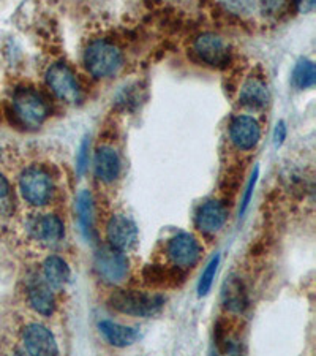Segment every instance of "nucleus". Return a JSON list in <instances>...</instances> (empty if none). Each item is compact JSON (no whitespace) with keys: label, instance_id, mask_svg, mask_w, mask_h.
<instances>
[{"label":"nucleus","instance_id":"1","mask_svg":"<svg viewBox=\"0 0 316 356\" xmlns=\"http://www.w3.org/2000/svg\"><path fill=\"white\" fill-rule=\"evenodd\" d=\"M109 304L114 311L130 317L149 318L157 315L165 306V298L158 293L138 290H117L109 296Z\"/></svg>","mask_w":316,"mask_h":356},{"label":"nucleus","instance_id":"2","mask_svg":"<svg viewBox=\"0 0 316 356\" xmlns=\"http://www.w3.org/2000/svg\"><path fill=\"white\" fill-rule=\"evenodd\" d=\"M19 192L26 203L42 208L51 203L56 186L53 176L43 166H28L19 177Z\"/></svg>","mask_w":316,"mask_h":356},{"label":"nucleus","instance_id":"3","mask_svg":"<svg viewBox=\"0 0 316 356\" xmlns=\"http://www.w3.org/2000/svg\"><path fill=\"white\" fill-rule=\"evenodd\" d=\"M122 62V51L105 40H97L85 48L84 65L94 78H108L117 73Z\"/></svg>","mask_w":316,"mask_h":356},{"label":"nucleus","instance_id":"4","mask_svg":"<svg viewBox=\"0 0 316 356\" xmlns=\"http://www.w3.org/2000/svg\"><path fill=\"white\" fill-rule=\"evenodd\" d=\"M13 114L19 124L28 129H37L49 116V106L37 90L31 88H19L13 94Z\"/></svg>","mask_w":316,"mask_h":356},{"label":"nucleus","instance_id":"5","mask_svg":"<svg viewBox=\"0 0 316 356\" xmlns=\"http://www.w3.org/2000/svg\"><path fill=\"white\" fill-rule=\"evenodd\" d=\"M94 268L97 275H99L103 282L108 285H119L128 275L130 263L122 250H117L114 247L108 245L97 250L94 258Z\"/></svg>","mask_w":316,"mask_h":356},{"label":"nucleus","instance_id":"6","mask_svg":"<svg viewBox=\"0 0 316 356\" xmlns=\"http://www.w3.org/2000/svg\"><path fill=\"white\" fill-rule=\"evenodd\" d=\"M46 83L57 99L63 103L76 105L83 100V90L76 79V74L67 64L57 62V64L51 65L46 72Z\"/></svg>","mask_w":316,"mask_h":356},{"label":"nucleus","instance_id":"7","mask_svg":"<svg viewBox=\"0 0 316 356\" xmlns=\"http://www.w3.org/2000/svg\"><path fill=\"white\" fill-rule=\"evenodd\" d=\"M166 255L176 268L190 269L199 261L203 255V247L193 234L179 233L166 244Z\"/></svg>","mask_w":316,"mask_h":356},{"label":"nucleus","instance_id":"8","mask_svg":"<svg viewBox=\"0 0 316 356\" xmlns=\"http://www.w3.org/2000/svg\"><path fill=\"white\" fill-rule=\"evenodd\" d=\"M194 51L199 59L214 68H225L231 59V51L225 40L215 33H203L194 42Z\"/></svg>","mask_w":316,"mask_h":356},{"label":"nucleus","instance_id":"9","mask_svg":"<svg viewBox=\"0 0 316 356\" xmlns=\"http://www.w3.org/2000/svg\"><path fill=\"white\" fill-rule=\"evenodd\" d=\"M27 232L33 241L42 245H56L65 236L63 222L54 214H42L33 217L27 223Z\"/></svg>","mask_w":316,"mask_h":356},{"label":"nucleus","instance_id":"10","mask_svg":"<svg viewBox=\"0 0 316 356\" xmlns=\"http://www.w3.org/2000/svg\"><path fill=\"white\" fill-rule=\"evenodd\" d=\"M22 346L28 355H59L54 334L42 323H31L22 330Z\"/></svg>","mask_w":316,"mask_h":356},{"label":"nucleus","instance_id":"11","mask_svg":"<svg viewBox=\"0 0 316 356\" xmlns=\"http://www.w3.org/2000/svg\"><path fill=\"white\" fill-rule=\"evenodd\" d=\"M106 239L114 249L131 250L138 244L136 223L122 214L113 216L106 225Z\"/></svg>","mask_w":316,"mask_h":356},{"label":"nucleus","instance_id":"12","mask_svg":"<svg viewBox=\"0 0 316 356\" xmlns=\"http://www.w3.org/2000/svg\"><path fill=\"white\" fill-rule=\"evenodd\" d=\"M229 136L233 145L240 151H250L258 145L261 138V129L250 116H238L229 125Z\"/></svg>","mask_w":316,"mask_h":356},{"label":"nucleus","instance_id":"13","mask_svg":"<svg viewBox=\"0 0 316 356\" xmlns=\"http://www.w3.org/2000/svg\"><path fill=\"white\" fill-rule=\"evenodd\" d=\"M27 302L37 314L49 317L56 311L54 290L44 282V279L33 277L27 282Z\"/></svg>","mask_w":316,"mask_h":356},{"label":"nucleus","instance_id":"14","mask_svg":"<svg viewBox=\"0 0 316 356\" xmlns=\"http://www.w3.org/2000/svg\"><path fill=\"white\" fill-rule=\"evenodd\" d=\"M228 209L217 200H210L201 206L197 214V227L206 234H215L225 227Z\"/></svg>","mask_w":316,"mask_h":356},{"label":"nucleus","instance_id":"15","mask_svg":"<svg viewBox=\"0 0 316 356\" xmlns=\"http://www.w3.org/2000/svg\"><path fill=\"white\" fill-rule=\"evenodd\" d=\"M223 306L228 312L240 315L249 309V293L239 275H229L222 290Z\"/></svg>","mask_w":316,"mask_h":356},{"label":"nucleus","instance_id":"16","mask_svg":"<svg viewBox=\"0 0 316 356\" xmlns=\"http://www.w3.org/2000/svg\"><path fill=\"white\" fill-rule=\"evenodd\" d=\"M72 271L68 263L57 255H51L43 263V279L54 291L63 290L70 282Z\"/></svg>","mask_w":316,"mask_h":356},{"label":"nucleus","instance_id":"17","mask_svg":"<svg viewBox=\"0 0 316 356\" xmlns=\"http://www.w3.org/2000/svg\"><path fill=\"white\" fill-rule=\"evenodd\" d=\"M120 175L119 154L109 146H101L95 156V176L101 182L111 184Z\"/></svg>","mask_w":316,"mask_h":356},{"label":"nucleus","instance_id":"18","mask_svg":"<svg viewBox=\"0 0 316 356\" xmlns=\"http://www.w3.org/2000/svg\"><path fill=\"white\" fill-rule=\"evenodd\" d=\"M99 330L101 336L106 339V342L117 348L133 346L138 339V331L135 328L116 323V321L111 320H101L99 323Z\"/></svg>","mask_w":316,"mask_h":356},{"label":"nucleus","instance_id":"19","mask_svg":"<svg viewBox=\"0 0 316 356\" xmlns=\"http://www.w3.org/2000/svg\"><path fill=\"white\" fill-rule=\"evenodd\" d=\"M269 100H271V95H269L267 86L258 78H250L240 89V105L250 108V110H261L267 106Z\"/></svg>","mask_w":316,"mask_h":356},{"label":"nucleus","instance_id":"20","mask_svg":"<svg viewBox=\"0 0 316 356\" xmlns=\"http://www.w3.org/2000/svg\"><path fill=\"white\" fill-rule=\"evenodd\" d=\"M76 214L84 238L90 241L94 236V200H92V193L89 191H81L78 193Z\"/></svg>","mask_w":316,"mask_h":356},{"label":"nucleus","instance_id":"21","mask_svg":"<svg viewBox=\"0 0 316 356\" xmlns=\"http://www.w3.org/2000/svg\"><path fill=\"white\" fill-rule=\"evenodd\" d=\"M182 269L176 268L168 269L160 265H151L144 269V280L147 285L152 286H169V285H177V277L182 275Z\"/></svg>","mask_w":316,"mask_h":356},{"label":"nucleus","instance_id":"22","mask_svg":"<svg viewBox=\"0 0 316 356\" xmlns=\"http://www.w3.org/2000/svg\"><path fill=\"white\" fill-rule=\"evenodd\" d=\"M316 83V67L312 60L301 59L292 70V84L297 89H310Z\"/></svg>","mask_w":316,"mask_h":356},{"label":"nucleus","instance_id":"23","mask_svg":"<svg viewBox=\"0 0 316 356\" xmlns=\"http://www.w3.org/2000/svg\"><path fill=\"white\" fill-rule=\"evenodd\" d=\"M218 265H220V255H215L210 260L209 265L206 266L203 274H201V279H199V284H198V295L199 296H206L210 291L212 284H214Z\"/></svg>","mask_w":316,"mask_h":356},{"label":"nucleus","instance_id":"24","mask_svg":"<svg viewBox=\"0 0 316 356\" xmlns=\"http://www.w3.org/2000/svg\"><path fill=\"white\" fill-rule=\"evenodd\" d=\"M228 10H231L235 15H250L255 8L253 0H222Z\"/></svg>","mask_w":316,"mask_h":356},{"label":"nucleus","instance_id":"25","mask_svg":"<svg viewBox=\"0 0 316 356\" xmlns=\"http://www.w3.org/2000/svg\"><path fill=\"white\" fill-rule=\"evenodd\" d=\"M258 176H260V168H258V166H256L255 171H253L251 177H250L249 184H247V188H245V193H244V198H242V204H240V211H239L240 216H244L247 208H249L250 201L253 198V192H255V186H256V182H258Z\"/></svg>","mask_w":316,"mask_h":356},{"label":"nucleus","instance_id":"26","mask_svg":"<svg viewBox=\"0 0 316 356\" xmlns=\"http://www.w3.org/2000/svg\"><path fill=\"white\" fill-rule=\"evenodd\" d=\"M89 147H90V143L88 138H84L76 156V171L81 176L85 173V170H88V165H89Z\"/></svg>","mask_w":316,"mask_h":356},{"label":"nucleus","instance_id":"27","mask_svg":"<svg viewBox=\"0 0 316 356\" xmlns=\"http://www.w3.org/2000/svg\"><path fill=\"white\" fill-rule=\"evenodd\" d=\"M286 134H288L286 124L283 122V120H280V122H277V125H275V129H274V145L277 147L283 145L286 140Z\"/></svg>","mask_w":316,"mask_h":356},{"label":"nucleus","instance_id":"28","mask_svg":"<svg viewBox=\"0 0 316 356\" xmlns=\"http://www.w3.org/2000/svg\"><path fill=\"white\" fill-rule=\"evenodd\" d=\"M292 3H294V7L299 13L307 15L310 11H313L316 0H292Z\"/></svg>","mask_w":316,"mask_h":356},{"label":"nucleus","instance_id":"29","mask_svg":"<svg viewBox=\"0 0 316 356\" xmlns=\"http://www.w3.org/2000/svg\"><path fill=\"white\" fill-rule=\"evenodd\" d=\"M281 0H264V11H267V13H277L280 11L281 7Z\"/></svg>","mask_w":316,"mask_h":356},{"label":"nucleus","instance_id":"30","mask_svg":"<svg viewBox=\"0 0 316 356\" xmlns=\"http://www.w3.org/2000/svg\"><path fill=\"white\" fill-rule=\"evenodd\" d=\"M8 193H10V184L7 179H5V176L0 173V200L7 198Z\"/></svg>","mask_w":316,"mask_h":356}]
</instances>
